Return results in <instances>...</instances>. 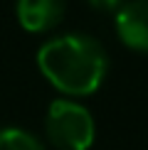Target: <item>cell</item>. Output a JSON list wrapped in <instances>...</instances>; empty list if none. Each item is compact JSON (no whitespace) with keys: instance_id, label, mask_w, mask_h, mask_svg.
Returning a JSON list of instances; mask_svg holds the SVG:
<instances>
[{"instance_id":"6da1fadb","label":"cell","mask_w":148,"mask_h":150,"mask_svg":"<svg viewBox=\"0 0 148 150\" xmlns=\"http://www.w3.org/2000/svg\"><path fill=\"white\" fill-rule=\"evenodd\" d=\"M37 67L62 93L86 96L101 86L109 59L94 37L72 32L45 42L37 52Z\"/></svg>"},{"instance_id":"7a4b0ae2","label":"cell","mask_w":148,"mask_h":150,"mask_svg":"<svg viewBox=\"0 0 148 150\" xmlns=\"http://www.w3.org/2000/svg\"><path fill=\"white\" fill-rule=\"evenodd\" d=\"M47 138L59 150H86L94 143V118L82 103L57 98L47 108Z\"/></svg>"},{"instance_id":"3957f363","label":"cell","mask_w":148,"mask_h":150,"mask_svg":"<svg viewBox=\"0 0 148 150\" xmlns=\"http://www.w3.org/2000/svg\"><path fill=\"white\" fill-rule=\"evenodd\" d=\"M116 32L136 52H148V0H128L116 10Z\"/></svg>"},{"instance_id":"277c9868","label":"cell","mask_w":148,"mask_h":150,"mask_svg":"<svg viewBox=\"0 0 148 150\" xmlns=\"http://www.w3.org/2000/svg\"><path fill=\"white\" fill-rule=\"evenodd\" d=\"M64 17V0H17V20L30 32H47Z\"/></svg>"},{"instance_id":"5b68a950","label":"cell","mask_w":148,"mask_h":150,"mask_svg":"<svg viewBox=\"0 0 148 150\" xmlns=\"http://www.w3.org/2000/svg\"><path fill=\"white\" fill-rule=\"evenodd\" d=\"M0 150H45V145L30 130L0 128Z\"/></svg>"},{"instance_id":"8992f818","label":"cell","mask_w":148,"mask_h":150,"mask_svg":"<svg viewBox=\"0 0 148 150\" xmlns=\"http://www.w3.org/2000/svg\"><path fill=\"white\" fill-rule=\"evenodd\" d=\"M89 5L94 10H101V12H114L123 5V0H89Z\"/></svg>"}]
</instances>
